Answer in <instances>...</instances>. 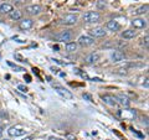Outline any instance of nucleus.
I'll list each match as a JSON object with an SVG mask.
<instances>
[{"instance_id":"nucleus-1","label":"nucleus","mask_w":149,"mask_h":140,"mask_svg":"<svg viewBox=\"0 0 149 140\" xmlns=\"http://www.w3.org/2000/svg\"><path fill=\"white\" fill-rule=\"evenodd\" d=\"M54 89L56 91L57 94H60L61 97H63L65 99H72L73 98V94L70 92L67 88H65L62 86H58V85H54Z\"/></svg>"},{"instance_id":"nucleus-2","label":"nucleus","mask_w":149,"mask_h":140,"mask_svg":"<svg viewBox=\"0 0 149 140\" xmlns=\"http://www.w3.org/2000/svg\"><path fill=\"white\" fill-rule=\"evenodd\" d=\"M71 39H72V34L70 30H63L55 36V40L58 41V42H66L67 44L68 41H71Z\"/></svg>"},{"instance_id":"nucleus-3","label":"nucleus","mask_w":149,"mask_h":140,"mask_svg":"<svg viewBox=\"0 0 149 140\" xmlns=\"http://www.w3.org/2000/svg\"><path fill=\"white\" fill-rule=\"evenodd\" d=\"M101 19V15L97 11H87L85 15H83V20L88 24H92V22H98Z\"/></svg>"},{"instance_id":"nucleus-4","label":"nucleus","mask_w":149,"mask_h":140,"mask_svg":"<svg viewBox=\"0 0 149 140\" xmlns=\"http://www.w3.org/2000/svg\"><path fill=\"white\" fill-rule=\"evenodd\" d=\"M8 134L10 135V137H15V138L16 137H22V135H25V130L21 127H11V128H9Z\"/></svg>"},{"instance_id":"nucleus-5","label":"nucleus","mask_w":149,"mask_h":140,"mask_svg":"<svg viewBox=\"0 0 149 140\" xmlns=\"http://www.w3.org/2000/svg\"><path fill=\"white\" fill-rule=\"evenodd\" d=\"M41 10H42V8H41V5H37V4L29 5V6L25 8V11L27 14H30V15H39V14L41 12Z\"/></svg>"},{"instance_id":"nucleus-6","label":"nucleus","mask_w":149,"mask_h":140,"mask_svg":"<svg viewBox=\"0 0 149 140\" xmlns=\"http://www.w3.org/2000/svg\"><path fill=\"white\" fill-rule=\"evenodd\" d=\"M34 26V21L31 19H21V21L19 22V27L21 30H30Z\"/></svg>"},{"instance_id":"nucleus-7","label":"nucleus","mask_w":149,"mask_h":140,"mask_svg":"<svg viewBox=\"0 0 149 140\" xmlns=\"http://www.w3.org/2000/svg\"><path fill=\"white\" fill-rule=\"evenodd\" d=\"M100 53L98 52H92L87 56V57L85 58V62L87 64H93V63H96V62H98L100 61Z\"/></svg>"},{"instance_id":"nucleus-8","label":"nucleus","mask_w":149,"mask_h":140,"mask_svg":"<svg viewBox=\"0 0 149 140\" xmlns=\"http://www.w3.org/2000/svg\"><path fill=\"white\" fill-rule=\"evenodd\" d=\"M78 44L82 45V46H90L92 44H95V39L91 36H87V35H83L78 39Z\"/></svg>"},{"instance_id":"nucleus-9","label":"nucleus","mask_w":149,"mask_h":140,"mask_svg":"<svg viewBox=\"0 0 149 140\" xmlns=\"http://www.w3.org/2000/svg\"><path fill=\"white\" fill-rule=\"evenodd\" d=\"M116 99H117V103L122 104L124 108H128V107L130 105V100L129 98L125 96V94H118L117 97H116Z\"/></svg>"},{"instance_id":"nucleus-10","label":"nucleus","mask_w":149,"mask_h":140,"mask_svg":"<svg viewBox=\"0 0 149 140\" xmlns=\"http://www.w3.org/2000/svg\"><path fill=\"white\" fill-rule=\"evenodd\" d=\"M91 37H103L106 36V30L103 27H96V29H92L90 31Z\"/></svg>"},{"instance_id":"nucleus-11","label":"nucleus","mask_w":149,"mask_h":140,"mask_svg":"<svg viewBox=\"0 0 149 140\" xmlns=\"http://www.w3.org/2000/svg\"><path fill=\"white\" fill-rule=\"evenodd\" d=\"M77 16L74 15V14H67L66 16L63 17V24H66V25H74L77 22Z\"/></svg>"},{"instance_id":"nucleus-12","label":"nucleus","mask_w":149,"mask_h":140,"mask_svg":"<svg viewBox=\"0 0 149 140\" xmlns=\"http://www.w3.org/2000/svg\"><path fill=\"white\" fill-rule=\"evenodd\" d=\"M102 100H103L104 103H107L108 105H112V107L117 105V99H116V97L111 96V94H104V96H102Z\"/></svg>"},{"instance_id":"nucleus-13","label":"nucleus","mask_w":149,"mask_h":140,"mask_svg":"<svg viewBox=\"0 0 149 140\" xmlns=\"http://www.w3.org/2000/svg\"><path fill=\"white\" fill-rule=\"evenodd\" d=\"M132 25L137 29H144L147 26V21L144 19H141V17H137V19H133L132 20Z\"/></svg>"},{"instance_id":"nucleus-14","label":"nucleus","mask_w":149,"mask_h":140,"mask_svg":"<svg viewBox=\"0 0 149 140\" xmlns=\"http://www.w3.org/2000/svg\"><path fill=\"white\" fill-rule=\"evenodd\" d=\"M106 27L108 29L109 31H118L119 29H120V25L118 24L117 21H114V20H111V21H108L106 24Z\"/></svg>"},{"instance_id":"nucleus-15","label":"nucleus","mask_w":149,"mask_h":140,"mask_svg":"<svg viewBox=\"0 0 149 140\" xmlns=\"http://www.w3.org/2000/svg\"><path fill=\"white\" fill-rule=\"evenodd\" d=\"M111 58H112V61L113 62H120V61H123L124 55L120 52V51H114V52H112Z\"/></svg>"},{"instance_id":"nucleus-16","label":"nucleus","mask_w":149,"mask_h":140,"mask_svg":"<svg viewBox=\"0 0 149 140\" xmlns=\"http://www.w3.org/2000/svg\"><path fill=\"white\" fill-rule=\"evenodd\" d=\"M13 10H14V8H13L11 4L4 3L0 5V12H3V14H10Z\"/></svg>"},{"instance_id":"nucleus-17","label":"nucleus","mask_w":149,"mask_h":140,"mask_svg":"<svg viewBox=\"0 0 149 140\" xmlns=\"http://www.w3.org/2000/svg\"><path fill=\"white\" fill-rule=\"evenodd\" d=\"M136 35H137V31L132 30V29H130V30H125L124 32H122V37H123V39H127V40L136 37Z\"/></svg>"},{"instance_id":"nucleus-18","label":"nucleus","mask_w":149,"mask_h":140,"mask_svg":"<svg viewBox=\"0 0 149 140\" xmlns=\"http://www.w3.org/2000/svg\"><path fill=\"white\" fill-rule=\"evenodd\" d=\"M10 17L13 19V20H15V21H17V20H21V17H22V15H21V11H19V10H13L10 14Z\"/></svg>"},{"instance_id":"nucleus-19","label":"nucleus","mask_w":149,"mask_h":140,"mask_svg":"<svg viewBox=\"0 0 149 140\" xmlns=\"http://www.w3.org/2000/svg\"><path fill=\"white\" fill-rule=\"evenodd\" d=\"M65 47H66L67 52L71 53V52H74V51L77 50V44H76V42H67Z\"/></svg>"},{"instance_id":"nucleus-20","label":"nucleus","mask_w":149,"mask_h":140,"mask_svg":"<svg viewBox=\"0 0 149 140\" xmlns=\"http://www.w3.org/2000/svg\"><path fill=\"white\" fill-rule=\"evenodd\" d=\"M148 4H146V5H142L141 8H138V9H136V11H134V14L136 15H143V14H146V12H148Z\"/></svg>"},{"instance_id":"nucleus-21","label":"nucleus","mask_w":149,"mask_h":140,"mask_svg":"<svg viewBox=\"0 0 149 140\" xmlns=\"http://www.w3.org/2000/svg\"><path fill=\"white\" fill-rule=\"evenodd\" d=\"M8 64L10 66L14 71H16V72H25V68L24 67H21V66H17V64H15V63H13V62H10L9 61L8 62Z\"/></svg>"},{"instance_id":"nucleus-22","label":"nucleus","mask_w":149,"mask_h":140,"mask_svg":"<svg viewBox=\"0 0 149 140\" xmlns=\"http://www.w3.org/2000/svg\"><path fill=\"white\" fill-rule=\"evenodd\" d=\"M76 74H78V76H81L82 78H86V79H88V76H87V73H85V72H82L80 68H74V71H73Z\"/></svg>"},{"instance_id":"nucleus-23","label":"nucleus","mask_w":149,"mask_h":140,"mask_svg":"<svg viewBox=\"0 0 149 140\" xmlns=\"http://www.w3.org/2000/svg\"><path fill=\"white\" fill-rule=\"evenodd\" d=\"M97 8L101 9V10L102 9H104L106 8V1L104 0H98V1H97Z\"/></svg>"},{"instance_id":"nucleus-24","label":"nucleus","mask_w":149,"mask_h":140,"mask_svg":"<svg viewBox=\"0 0 149 140\" xmlns=\"http://www.w3.org/2000/svg\"><path fill=\"white\" fill-rule=\"evenodd\" d=\"M14 57H15L16 60H19V61H20V62H22V63L26 62V60H25L24 57H22V56H21L20 53H14Z\"/></svg>"},{"instance_id":"nucleus-25","label":"nucleus","mask_w":149,"mask_h":140,"mask_svg":"<svg viewBox=\"0 0 149 140\" xmlns=\"http://www.w3.org/2000/svg\"><path fill=\"white\" fill-rule=\"evenodd\" d=\"M83 98H85L86 100H88V102H93V99H92V96L90 94V93H83V96H82Z\"/></svg>"},{"instance_id":"nucleus-26","label":"nucleus","mask_w":149,"mask_h":140,"mask_svg":"<svg viewBox=\"0 0 149 140\" xmlns=\"http://www.w3.org/2000/svg\"><path fill=\"white\" fill-rule=\"evenodd\" d=\"M17 89L21 91V92H24V93H26V92H27V87L24 86V85H19V86H17Z\"/></svg>"},{"instance_id":"nucleus-27","label":"nucleus","mask_w":149,"mask_h":140,"mask_svg":"<svg viewBox=\"0 0 149 140\" xmlns=\"http://www.w3.org/2000/svg\"><path fill=\"white\" fill-rule=\"evenodd\" d=\"M148 40H149L148 36H146V37H144V39L142 40V45H144L146 47H148Z\"/></svg>"},{"instance_id":"nucleus-28","label":"nucleus","mask_w":149,"mask_h":140,"mask_svg":"<svg viewBox=\"0 0 149 140\" xmlns=\"http://www.w3.org/2000/svg\"><path fill=\"white\" fill-rule=\"evenodd\" d=\"M66 139H68V140H76V137L72 135V134H66Z\"/></svg>"},{"instance_id":"nucleus-29","label":"nucleus","mask_w":149,"mask_h":140,"mask_svg":"<svg viewBox=\"0 0 149 140\" xmlns=\"http://www.w3.org/2000/svg\"><path fill=\"white\" fill-rule=\"evenodd\" d=\"M14 3H15L16 5H21V4L25 3V0H14Z\"/></svg>"},{"instance_id":"nucleus-30","label":"nucleus","mask_w":149,"mask_h":140,"mask_svg":"<svg viewBox=\"0 0 149 140\" xmlns=\"http://www.w3.org/2000/svg\"><path fill=\"white\" fill-rule=\"evenodd\" d=\"M118 73H120V74H125V73H127V71H125V68H120V69H118Z\"/></svg>"},{"instance_id":"nucleus-31","label":"nucleus","mask_w":149,"mask_h":140,"mask_svg":"<svg viewBox=\"0 0 149 140\" xmlns=\"http://www.w3.org/2000/svg\"><path fill=\"white\" fill-rule=\"evenodd\" d=\"M25 79H26V82H31V77L29 74H25Z\"/></svg>"},{"instance_id":"nucleus-32","label":"nucleus","mask_w":149,"mask_h":140,"mask_svg":"<svg viewBox=\"0 0 149 140\" xmlns=\"http://www.w3.org/2000/svg\"><path fill=\"white\" fill-rule=\"evenodd\" d=\"M49 140H63V139H61V138H56V137H51Z\"/></svg>"},{"instance_id":"nucleus-33","label":"nucleus","mask_w":149,"mask_h":140,"mask_svg":"<svg viewBox=\"0 0 149 140\" xmlns=\"http://www.w3.org/2000/svg\"><path fill=\"white\" fill-rule=\"evenodd\" d=\"M3 132H4V128L0 125V138H1V135H3Z\"/></svg>"},{"instance_id":"nucleus-34","label":"nucleus","mask_w":149,"mask_h":140,"mask_svg":"<svg viewBox=\"0 0 149 140\" xmlns=\"http://www.w3.org/2000/svg\"><path fill=\"white\" fill-rule=\"evenodd\" d=\"M24 140H32V138H31V137H27V138H25Z\"/></svg>"},{"instance_id":"nucleus-35","label":"nucleus","mask_w":149,"mask_h":140,"mask_svg":"<svg viewBox=\"0 0 149 140\" xmlns=\"http://www.w3.org/2000/svg\"><path fill=\"white\" fill-rule=\"evenodd\" d=\"M3 140H9V139H3Z\"/></svg>"}]
</instances>
